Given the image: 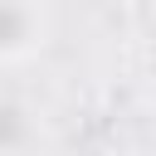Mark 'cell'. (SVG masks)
<instances>
[{"label": "cell", "mask_w": 156, "mask_h": 156, "mask_svg": "<svg viewBox=\"0 0 156 156\" xmlns=\"http://www.w3.org/2000/svg\"><path fill=\"white\" fill-rule=\"evenodd\" d=\"M49 5L44 0H0V63H20L49 44Z\"/></svg>", "instance_id": "obj_1"}, {"label": "cell", "mask_w": 156, "mask_h": 156, "mask_svg": "<svg viewBox=\"0 0 156 156\" xmlns=\"http://www.w3.org/2000/svg\"><path fill=\"white\" fill-rule=\"evenodd\" d=\"M39 132H44L39 107L24 93L0 88V156H29L39 146Z\"/></svg>", "instance_id": "obj_2"}, {"label": "cell", "mask_w": 156, "mask_h": 156, "mask_svg": "<svg viewBox=\"0 0 156 156\" xmlns=\"http://www.w3.org/2000/svg\"><path fill=\"white\" fill-rule=\"evenodd\" d=\"M102 156H136V151H102Z\"/></svg>", "instance_id": "obj_3"}]
</instances>
